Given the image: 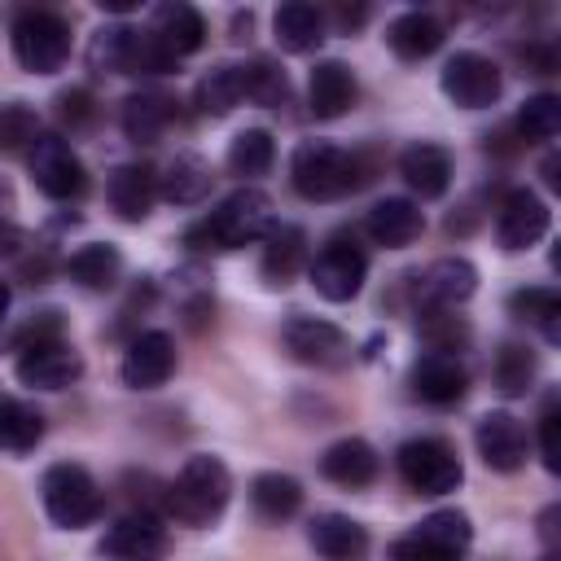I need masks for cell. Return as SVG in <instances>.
<instances>
[{
    "instance_id": "6da1fadb",
    "label": "cell",
    "mask_w": 561,
    "mask_h": 561,
    "mask_svg": "<svg viewBox=\"0 0 561 561\" xmlns=\"http://www.w3.org/2000/svg\"><path fill=\"white\" fill-rule=\"evenodd\" d=\"M276 228V210H272V197L263 188H237L228 193L206 219H197L184 241L193 250H237V245H250V241H263L267 232Z\"/></svg>"
},
{
    "instance_id": "7a4b0ae2",
    "label": "cell",
    "mask_w": 561,
    "mask_h": 561,
    "mask_svg": "<svg viewBox=\"0 0 561 561\" xmlns=\"http://www.w3.org/2000/svg\"><path fill=\"white\" fill-rule=\"evenodd\" d=\"M232 495V473L219 456H188L180 478L167 486V513L184 526H210Z\"/></svg>"
},
{
    "instance_id": "3957f363",
    "label": "cell",
    "mask_w": 561,
    "mask_h": 561,
    "mask_svg": "<svg viewBox=\"0 0 561 561\" xmlns=\"http://www.w3.org/2000/svg\"><path fill=\"white\" fill-rule=\"evenodd\" d=\"M289 180L307 202H333V197H346L351 188H359L368 175L355 153H346L329 140H302L289 158Z\"/></svg>"
},
{
    "instance_id": "277c9868",
    "label": "cell",
    "mask_w": 561,
    "mask_h": 561,
    "mask_svg": "<svg viewBox=\"0 0 561 561\" xmlns=\"http://www.w3.org/2000/svg\"><path fill=\"white\" fill-rule=\"evenodd\" d=\"M39 495H44V513L53 526L61 530H79V526H92L105 508V495L96 486V478L83 469V465H53L39 482Z\"/></svg>"
},
{
    "instance_id": "5b68a950",
    "label": "cell",
    "mask_w": 561,
    "mask_h": 561,
    "mask_svg": "<svg viewBox=\"0 0 561 561\" xmlns=\"http://www.w3.org/2000/svg\"><path fill=\"white\" fill-rule=\"evenodd\" d=\"M469 543H473L469 517L460 508H438L390 543V561H465Z\"/></svg>"
},
{
    "instance_id": "8992f818",
    "label": "cell",
    "mask_w": 561,
    "mask_h": 561,
    "mask_svg": "<svg viewBox=\"0 0 561 561\" xmlns=\"http://www.w3.org/2000/svg\"><path fill=\"white\" fill-rule=\"evenodd\" d=\"M13 57L31 75H53L70 57V22L53 9H31L13 22Z\"/></svg>"
},
{
    "instance_id": "52a82bcc",
    "label": "cell",
    "mask_w": 561,
    "mask_h": 561,
    "mask_svg": "<svg viewBox=\"0 0 561 561\" xmlns=\"http://www.w3.org/2000/svg\"><path fill=\"white\" fill-rule=\"evenodd\" d=\"M399 478L421 495H447L460 486L465 465L456 447L443 438H408L399 447Z\"/></svg>"
},
{
    "instance_id": "ba28073f",
    "label": "cell",
    "mask_w": 561,
    "mask_h": 561,
    "mask_svg": "<svg viewBox=\"0 0 561 561\" xmlns=\"http://www.w3.org/2000/svg\"><path fill=\"white\" fill-rule=\"evenodd\" d=\"M26 162H31V180L44 197L53 202H70L88 188V171L79 162V153L61 140V136H35V145L26 149Z\"/></svg>"
},
{
    "instance_id": "9c48e42d",
    "label": "cell",
    "mask_w": 561,
    "mask_h": 561,
    "mask_svg": "<svg viewBox=\"0 0 561 561\" xmlns=\"http://www.w3.org/2000/svg\"><path fill=\"white\" fill-rule=\"evenodd\" d=\"M307 276H311V285H316V294H320V298H329V302H351V298L364 289L368 254H364L355 241L333 237V241H329V245H320V254L311 259Z\"/></svg>"
},
{
    "instance_id": "30bf717a",
    "label": "cell",
    "mask_w": 561,
    "mask_h": 561,
    "mask_svg": "<svg viewBox=\"0 0 561 561\" xmlns=\"http://www.w3.org/2000/svg\"><path fill=\"white\" fill-rule=\"evenodd\" d=\"M438 83H443L447 101L460 105V110H486V105L500 101V88H504L500 66L491 57H482V53H456L443 66V79Z\"/></svg>"
},
{
    "instance_id": "8fae6325",
    "label": "cell",
    "mask_w": 561,
    "mask_h": 561,
    "mask_svg": "<svg viewBox=\"0 0 561 561\" xmlns=\"http://www.w3.org/2000/svg\"><path fill=\"white\" fill-rule=\"evenodd\" d=\"M280 337L298 364H311V368H346L351 364V337L329 320L294 316V320H285Z\"/></svg>"
},
{
    "instance_id": "7c38bea8",
    "label": "cell",
    "mask_w": 561,
    "mask_h": 561,
    "mask_svg": "<svg viewBox=\"0 0 561 561\" xmlns=\"http://www.w3.org/2000/svg\"><path fill=\"white\" fill-rule=\"evenodd\" d=\"M79 373H83V359L61 337L22 346L18 355V381L31 390H66L70 381H79Z\"/></svg>"
},
{
    "instance_id": "4fadbf2b",
    "label": "cell",
    "mask_w": 561,
    "mask_h": 561,
    "mask_svg": "<svg viewBox=\"0 0 561 561\" xmlns=\"http://www.w3.org/2000/svg\"><path fill=\"white\" fill-rule=\"evenodd\" d=\"M548 202L530 188H513L504 202H500V215H495V241L500 250H526L535 245L543 232H548Z\"/></svg>"
},
{
    "instance_id": "5bb4252c",
    "label": "cell",
    "mask_w": 561,
    "mask_h": 561,
    "mask_svg": "<svg viewBox=\"0 0 561 561\" xmlns=\"http://www.w3.org/2000/svg\"><path fill=\"white\" fill-rule=\"evenodd\" d=\"M478 289V267L460 254H447V259H434L421 280H416V298L425 311H447V307H460L465 298H473Z\"/></svg>"
},
{
    "instance_id": "9a60e30c",
    "label": "cell",
    "mask_w": 561,
    "mask_h": 561,
    "mask_svg": "<svg viewBox=\"0 0 561 561\" xmlns=\"http://www.w3.org/2000/svg\"><path fill=\"white\" fill-rule=\"evenodd\" d=\"M118 373H123V381L131 390H158L175 373V342H171V333H162V329L136 333Z\"/></svg>"
},
{
    "instance_id": "2e32d148",
    "label": "cell",
    "mask_w": 561,
    "mask_h": 561,
    "mask_svg": "<svg viewBox=\"0 0 561 561\" xmlns=\"http://www.w3.org/2000/svg\"><path fill=\"white\" fill-rule=\"evenodd\" d=\"M473 443H478L482 465L495 473H513L526 465V430L513 412H486L473 430Z\"/></svg>"
},
{
    "instance_id": "e0dca14e",
    "label": "cell",
    "mask_w": 561,
    "mask_h": 561,
    "mask_svg": "<svg viewBox=\"0 0 561 561\" xmlns=\"http://www.w3.org/2000/svg\"><path fill=\"white\" fill-rule=\"evenodd\" d=\"M105 197H110V206H114L118 219L140 224L153 210V202H158V171L149 162H123V167L110 171Z\"/></svg>"
},
{
    "instance_id": "ac0fdd59",
    "label": "cell",
    "mask_w": 561,
    "mask_h": 561,
    "mask_svg": "<svg viewBox=\"0 0 561 561\" xmlns=\"http://www.w3.org/2000/svg\"><path fill=\"white\" fill-rule=\"evenodd\" d=\"M101 552L114 561H162L167 557V530L158 526V517L131 513L105 530Z\"/></svg>"
},
{
    "instance_id": "d6986e66",
    "label": "cell",
    "mask_w": 561,
    "mask_h": 561,
    "mask_svg": "<svg viewBox=\"0 0 561 561\" xmlns=\"http://www.w3.org/2000/svg\"><path fill=\"white\" fill-rule=\"evenodd\" d=\"M465 386H469V373H465V364H460L456 355H447V351H430V355H421V359L412 364V390H416L425 403H434V408L456 403V399L465 394Z\"/></svg>"
},
{
    "instance_id": "ffe728a7",
    "label": "cell",
    "mask_w": 561,
    "mask_h": 561,
    "mask_svg": "<svg viewBox=\"0 0 561 561\" xmlns=\"http://www.w3.org/2000/svg\"><path fill=\"white\" fill-rule=\"evenodd\" d=\"M399 175L416 197H443L451 184V153L434 140H416L399 153Z\"/></svg>"
},
{
    "instance_id": "44dd1931",
    "label": "cell",
    "mask_w": 561,
    "mask_h": 561,
    "mask_svg": "<svg viewBox=\"0 0 561 561\" xmlns=\"http://www.w3.org/2000/svg\"><path fill=\"white\" fill-rule=\"evenodd\" d=\"M364 228H368V237H373L377 245L399 250V245H412V241L425 232V215H421V206L408 202V197H386V202H377V206L364 215Z\"/></svg>"
},
{
    "instance_id": "7402d4cb",
    "label": "cell",
    "mask_w": 561,
    "mask_h": 561,
    "mask_svg": "<svg viewBox=\"0 0 561 561\" xmlns=\"http://www.w3.org/2000/svg\"><path fill=\"white\" fill-rule=\"evenodd\" d=\"M149 31L158 35V44H162L175 61L188 57V53H197L202 39H206V22H202V13H197L193 4H184V0H167V4H158Z\"/></svg>"
},
{
    "instance_id": "603a6c76",
    "label": "cell",
    "mask_w": 561,
    "mask_h": 561,
    "mask_svg": "<svg viewBox=\"0 0 561 561\" xmlns=\"http://www.w3.org/2000/svg\"><path fill=\"white\" fill-rule=\"evenodd\" d=\"M311 548L324 561H359L368 552V530L346 513H320L311 517Z\"/></svg>"
},
{
    "instance_id": "cb8c5ba5",
    "label": "cell",
    "mask_w": 561,
    "mask_h": 561,
    "mask_svg": "<svg viewBox=\"0 0 561 561\" xmlns=\"http://www.w3.org/2000/svg\"><path fill=\"white\" fill-rule=\"evenodd\" d=\"M355 75L342 66V61H320L311 70V83H307V101H311V114L316 118H342L351 105H355Z\"/></svg>"
},
{
    "instance_id": "d4e9b609",
    "label": "cell",
    "mask_w": 561,
    "mask_h": 561,
    "mask_svg": "<svg viewBox=\"0 0 561 561\" xmlns=\"http://www.w3.org/2000/svg\"><path fill=\"white\" fill-rule=\"evenodd\" d=\"M175 114V101L167 92H131L123 101V136L131 145H153Z\"/></svg>"
},
{
    "instance_id": "484cf974",
    "label": "cell",
    "mask_w": 561,
    "mask_h": 561,
    "mask_svg": "<svg viewBox=\"0 0 561 561\" xmlns=\"http://www.w3.org/2000/svg\"><path fill=\"white\" fill-rule=\"evenodd\" d=\"M302 259H307V232L298 224H276L263 237V263L259 267H263L267 285H289L298 276Z\"/></svg>"
},
{
    "instance_id": "4316f807",
    "label": "cell",
    "mask_w": 561,
    "mask_h": 561,
    "mask_svg": "<svg viewBox=\"0 0 561 561\" xmlns=\"http://www.w3.org/2000/svg\"><path fill=\"white\" fill-rule=\"evenodd\" d=\"M320 473L337 486H368L377 478V451L364 438H342L320 456Z\"/></svg>"
},
{
    "instance_id": "83f0119b",
    "label": "cell",
    "mask_w": 561,
    "mask_h": 561,
    "mask_svg": "<svg viewBox=\"0 0 561 561\" xmlns=\"http://www.w3.org/2000/svg\"><path fill=\"white\" fill-rule=\"evenodd\" d=\"M386 44H390L394 57L421 61V57H430V53L443 44V26H438V18H430V13H421V9H408V13H399V18L386 26Z\"/></svg>"
},
{
    "instance_id": "f1b7e54d",
    "label": "cell",
    "mask_w": 561,
    "mask_h": 561,
    "mask_svg": "<svg viewBox=\"0 0 561 561\" xmlns=\"http://www.w3.org/2000/svg\"><path fill=\"white\" fill-rule=\"evenodd\" d=\"M272 31H276V44H280L285 53H311V48L324 39V18H320L316 4L289 0V4L276 9Z\"/></svg>"
},
{
    "instance_id": "f546056e",
    "label": "cell",
    "mask_w": 561,
    "mask_h": 561,
    "mask_svg": "<svg viewBox=\"0 0 561 561\" xmlns=\"http://www.w3.org/2000/svg\"><path fill=\"white\" fill-rule=\"evenodd\" d=\"M245 101V83H241V66H210L197 88H193V105L210 118H224L232 114L237 105Z\"/></svg>"
},
{
    "instance_id": "4dcf8cb0",
    "label": "cell",
    "mask_w": 561,
    "mask_h": 561,
    "mask_svg": "<svg viewBox=\"0 0 561 561\" xmlns=\"http://www.w3.org/2000/svg\"><path fill=\"white\" fill-rule=\"evenodd\" d=\"M210 167L197 158V153H180L167 175H158V193L171 202V206H197L206 193H210Z\"/></svg>"
},
{
    "instance_id": "1f68e13d",
    "label": "cell",
    "mask_w": 561,
    "mask_h": 561,
    "mask_svg": "<svg viewBox=\"0 0 561 561\" xmlns=\"http://www.w3.org/2000/svg\"><path fill=\"white\" fill-rule=\"evenodd\" d=\"M250 504L259 517L267 522H285L302 508V486L289 478V473H259L250 482Z\"/></svg>"
},
{
    "instance_id": "d6a6232c",
    "label": "cell",
    "mask_w": 561,
    "mask_h": 561,
    "mask_svg": "<svg viewBox=\"0 0 561 561\" xmlns=\"http://www.w3.org/2000/svg\"><path fill=\"white\" fill-rule=\"evenodd\" d=\"M66 272H70L83 289H110V285L118 280V272H123V254H118L114 245H105V241H92V245H83V250L70 254Z\"/></svg>"
},
{
    "instance_id": "836d02e7",
    "label": "cell",
    "mask_w": 561,
    "mask_h": 561,
    "mask_svg": "<svg viewBox=\"0 0 561 561\" xmlns=\"http://www.w3.org/2000/svg\"><path fill=\"white\" fill-rule=\"evenodd\" d=\"M39 438H44V416L22 399L0 394V451H31Z\"/></svg>"
},
{
    "instance_id": "e575fe53",
    "label": "cell",
    "mask_w": 561,
    "mask_h": 561,
    "mask_svg": "<svg viewBox=\"0 0 561 561\" xmlns=\"http://www.w3.org/2000/svg\"><path fill=\"white\" fill-rule=\"evenodd\" d=\"M508 311H513L517 320L539 324L548 342H557V337H561V294H557V289H548V285L517 289V294L508 298Z\"/></svg>"
},
{
    "instance_id": "d590c367",
    "label": "cell",
    "mask_w": 561,
    "mask_h": 561,
    "mask_svg": "<svg viewBox=\"0 0 561 561\" xmlns=\"http://www.w3.org/2000/svg\"><path fill=\"white\" fill-rule=\"evenodd\" d=\"M272 162H276V140H272V131L245 127V131L232 136V149H228V171H232V175H263Z\"/></svg>"
},
{
    "instance_id": "8d00e7d4",
    "label": "cell",
    "mask_w": 561,
    "mask_h": 561,
    "mask_svg": "<svg viewBox=\"0 0 561 561\" xmlns=\"http://www.w3.org/2000/svg\"><path fill=\"white\" fill-rule=\"evenodd\" d=\"M535 381V351L522 342H504L495 355V386L504 394H526Z\"/></svg>"
},
{
    "instance_id": "74e56055",
    "label": "cell",
    "mask_w": 561,
    "mask_h": 561,
    "mask_svg": "<svg viewBox=\"0 0 561 561\" xmlns=\"http://www.w3.org/2000/svg\"><path fill=\"white\" fill-rule=\"evenodd\" d=\"M175 66V57L158 44L153 31H136L127 35V57H123V75H167Z\"/></svg>"
},
{
    "instance_id": "f35d334b",
    "label": "cell",
    "mask_w": 561,
    "mask_h": 561,
    "mask_svg": "<svg viewBox=\"0 0 561 561\" xmlns=\"http://www.w3.org/2000/svg\"><path fill=\"white\" fill-rule=\"evenodd\" d=\"M241 83H245V101H254V105H285V96H289L285 70L272 66V61L241 66Z\"/></svg>"
},
{
    "instance_id": "ab89813d",
    "label": "cell",
    "mask_w": 561,
    "mask_h": 561,
    "mask_svg": "<svg viewBox=\"0 0 561 561\" xmlns=\"http://www.w3.org/2000/svg\"><path fill=\"white\" fill-rule=\"evenodd\" d=\"M35 136H39V118L26 101L0 105V153H22L35 145Z\"/></svg>"
},
{
    "instance_id": "60d3db41",
    "label": "cell",
    "mask_w": 561,
    "mask_h": 561,
    "mask_svg": "<svg viewBox=\"0 0 561 561\" xmlns=\"http://www.w3.org/2000/svg\"><path fill=\"white\" fill-rule=\"evenodd\" d=\"M127 35L131 26H101L92 39H88V66L96 75H123V57H127Z\"/></svg>"
},
{
    "instance_id": "b9f144b4",
    "label": "cell",
    "mask_w": 561,
    "mask_h": 561,
    "mask_svg": "<svg viewBox=\"0 0 561 561\" xmlns=\"http://www.w3.org/2000/svg\"><path fill=\"white\" fill-rule=\"evenodd\" d=\"M517 127L526 140H552L561 131V96H552V92L530 96L517 114Z\"/></svg>"
},
{
    "instance_id": "7bdbcfd3",
    "label": "cell",
    "mask_w": 561,
    "mask_h": 561,
    "mask_svg": "<svg viewBox=\"0 0 561 561\" xmlns=\"http://www.w3.org/2000/svg\"><path fill=\"white\" fill-rule=\"evenodd\" d=\"M561 416H557V403L548 399V408H543V416H539V451H543V469L548 473H557L561 469Z\"/></svg>"
},
{
    "instance_id": "ee69618b",
    "label": "cell",
    "mask_w": 561,
    "mask_h": 561,
    "mask_svg": "<svg viewBox=\"0 0 561 561\" xmlns=\"http://www.w3.org/2000/svg\"><path fill=\"white\" fill-rule=\"evenodd\" d=\"M57 114H61L66 123H88V118H92V96H88L83 88H70V92L57 96Z\"/></svg>"
},
{
    "instance_id": "f6af8a7d",
    "label": "cell",
    "mask_w": 561,
    "mask_h": 561,
    "mask_svg": "<svg viewBox=\"0 0 561 561\" xmlns=\"http://www.w3.org/2000/svg\"><path fill=\"white\" fill-rule=\"evenodd\" d=\"M26 237H22V228H13L9 219H0V259L4 254H18V245H22Z\"/></svg>"
},
{
    "instance_id": "bcb514c9",
    "label": "cell",
    "mask_w": 561,
    "mask_h": 561,
    "mask_svg": "<svg viewBox=\"0 0 561 561\" xmlns=\"http://www.w3.org/2000/svg\"><path fill=\"white\" fill-rule=\"evenodd\" d=\"M557 517H561L557 508H548V513L539 517V535H543V543H548V548H552V539H557Z\"/></svg>"
},
{
    "instance_id": "7dc6e473",
    "label": "cell",
    "mask_w": 561,
    "mask_h": 561,
    "mask_svg": "<svg viewBox=\"0 0 561 561\" xmlns=\"http://www.w3.org/2000/svg\"><path fill=\"white\" fill-rule=\"evenodd\" d=\"M364 18H368V9H337V22L342 26H359Z\"/></svg>"
},
{
    "instance_id": "c3c4849f",
    "label": "cell",
    "mask_w": 561,
    "mask_h": 561,
    "mask_svg": "<svg viewBox=\"0 0 561 561\" xmlns=\"http://www.w3.org/2000/svg\"><path fill=\"white\" fill-rule=\"evenodd\" d=\"M9 302H13V294H9V280H0V320L9 316Z\"/></svg>"
},
{
    "instance_id": "681fc988",
    "label": "cell",
    "mask_w": 561,
    "mask_h": 561,
    "mask_svg": "<svg viewBox=\"0 0 561 561\" xmlns=\"http://www.w3.org/2000/svg\"><path fill=\"white\" fill-rule=\"evenodd\" d=\"M543 561H561V557H557V548H548V552H543Z\"/></svg>"
}]
</instances>
